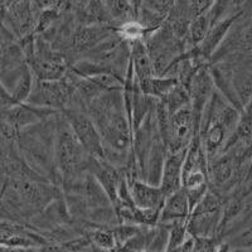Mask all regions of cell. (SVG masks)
Here are the masks:
<instances>
[{
	"mask_svg": "<svg viewBox=\"0 0 252 252\" xmlns=\"http://www.w3.org/2000/svg\"><path fill=\"white\" fill-rule=\"evenodd\" d=\"M86 110L102 139L103 160L124 172L132 155L134 135L124 106L123 90L101 92Z\"/></svg>",
	"mask_w": 252,
	"mask_h": 252,
	"instance_id": "6da1fadb",
	"label": "cell"
},
{
	"mask_svg": "<svg viewBox=\"0 0 252 252\" xmlns=\"http://www.w3.org/2000/svg\"><path fill=\"white\" fill-rule=\"evenodd\" d=\"M57 115L18 132L15 148L28 168L60 187L55 165Z\"/></svg>",
	"mask_w": 252,
	"mask_h": 252,
	"instance_id": "7a4b0ae2",
	"label": "cell"
},
{
	"mask_svg": "<svg viewBox=\"0 0 252 252\" xmlns=\"http://www.w3.org/2000/svg\"><path fill=\"white\" fill-rule=\"evenodd\" d=\"M91 157L71 130L63 115H57L55 165L61 189L89 172Z\"/></svg>",
	"mask_w": 252,
	"mask_h": 252,
	"instance_id": "3957f363",
	"label": "cell"
},
{
	"mask_svg": "<svg viewBox=\"0 0 252 252\" xmlns=\"http://www.w3.org/2000/svg\"><path fill=\"white\" fill-rule=\"evenodd\" d=\"M145 46L157 77L168 75L174 63L187 52L186 42L178 39L166 23L145 40Z\"/></svg>",
	"mask_w": 252,
	"mask_h": 252,
	"instance_id": "277c9868",
	"label": "cell"
},
{
	"mask_svg": "<svg viewBox=\"0 0 252 252\" xmlns=\"http://www.w3.org/2000/svg\"><path fill=\"white\" fill-rule=\"evenodd\" d=\"M61 114L90 157L103 159L102 139L83 103L73 96L68 107Z\"/></svg>",
	"mask_w": 252,
	"mask_h": 252,
	"instance_id": "5b68a950",
	"label": "cell"
},
{
	"mask_svg": "<svg viewBox=\"0 0 252 252\" xmlns=\"http://www.w3.org/2000/svg\"><path fill=\"white\" fill-rule=\"evenodd\" d=\"M223 202V198L209 189L203 199L190 211L187 220L189 235L192 237H220Z\"/></svg>",
	"mask_w": 252,
	"mask_h": 252,
	"instance_id": "8992f818",
	"label": "cell"
},
{
	"mask_svg": "<svg viewBox=\"0 0 252 252\" xmlns=\"http://www.w3.org/2000/svg\"><path fill=\"white\" fill-rule=\"evenodd\" d=\"M27 62L35 80L39 81L62 80L69 69V63L66 57L38 34H35L33 55Z\"/></svg>",
	"mask_w": 252,
	"mask_h": 252,
	"instance_id": "52a82bcc",
	"label": "cell"
},
{
	"mask_svg": "<svg viewBox=\"0 0 252 252\" xmlns=\"http://www.w3.org/2000/svg\"><path fill=\"white\" fill-rule=\"evenodd\" d=\"M38 13L35 1H0V23L15 40L35 34Z\"/></svg>",
	"mask_w": 252,
	"mask_h": 252,
	"instance_id": "ba28073f",
	"label": "cell"
},
{
	"mask_svg": "<svg viewBox=\"0 0 252 252\" xmlns=\"http://www.w3.org/2000/svg\"><path fill=\"white\" fill-rule=\"evenodd\" d=\"M73 94L75 87L66 76L58 81L35 80L27 103L62 112L68 107Z\"/></svg>",
	"mask_w": 252,
	"mask_h": 252,
	"instance_id": "9c48e42d",
	"label": "cell"
},
{
	"mask_svg": "<svg viewBox=\"0 0 252 252\" xmlns=\"http://www.w3.org/2000/svg\"><path fill=\"white\" fill-rule=\"evenodd\" d=\"M198 136L190 105L170 115L164 144L169 153L184 152L188 149L193 139Z\"/></svg>",
	"mask_w": 252,
	"mask_h": 252,
	"instance_id": "30bf717a",
	"label": "cell"
},
{
	"mask_svg": "<svg viewBox=\"0 0 252 252\" xmlns=\"http://www.w3.org/2000/svg\"><path fill=\"white\" fill-rule=\"evenodd\" d=\"M188 92L195 127H197L198 135H199L202 116H203L204 110L212 98L213 94H215V85H213L212 76L209 72V64L198 69L197 73L193 76L188 86Z\"/></svg>",
	"mask_w": 252,
	"mask_h": 252,
	"instance_id": "8fae6325",
	"label": "cell"
},
{
	"mask_svg": "<svg viewBox=\"0 0 252 252\" xmlns=\"http://www.w3.org/2000/svg\"><path fill=\"white\" fill-rule=\"evenodd\" d=\"M57 114L58 112L53 111V110L33 106L27 102L18 103L12 109L0 112V123L8 126L9 129L18 134L29 126L47 120Z\"/></svg>",
	"mask_w": 252,
	"mask_h": 252,
	"instance_id": "7c38bea8",
	"label": "cell"
},
{
	"mask_svg": "<svg viewBox=\"0 0 252 252\" xmlns=\"http://www.w3.org/2000/svg\"><path fill=\"white\" fill-rule=\"evenodd\" d=\"M44 236L27 224L0 220V246L39 249L47 242Z\"/></svg>",
	"mask_w": 252,
	"mask_h": 252,
	"instance_id": "4fadbf2b",
	"label": "cell"
},
{
	"mask_svg": "<svg viewBox=\"0 0 252 252\" xmlns=\"http://www.w3.org/2000/svg\"><path fill=\"white\" fill-rule=\"evenodd\" d=\"M242 12H244V8L238 10V12L229 14L228 17L223 18V19L215 23L209 28L203 42L197 48L193 49L197 53L198 57H201L204 62H207L209 64V62H211L212 57L215 56V53L222 46L224 40H226L227 35L231 32V29H232L233 24L237 22L238 18L242 14Z\"/></svg>",
	"mask_w": 252,
	"mask_h": 252,
	"instance_id": "5bb4252c",
	"label": "cell"
},
{
	"mask_svg": "<svg viewBox=\"0 0 252 252\" xmlns=\"http://www.w3.org/2000/svg\"><path fill=\"white\" fill-rule=\"evenodd\" d=\"M89 172L96 178L102 189L106 192L107 197L110 198L112 206L116 204L118 201V190L121 182L125 179L124 173L116 169L115 166L107 163L103 159H96L91 157L89 165Z\"/></svg>",
	"mask_w": 252,
	"mask_h": 252,
	"instance_id": "9a60e30c",
	"label": "cell"
},
{
	"mask_svg": "<svg viewBox=\"0 0 252 252\" xmlns=\"http://www.w3.org/2000/svg\"><path fill=\"white\" fill-rule=\"evenodd\" d=\"M127 186L136 208L144 211H161L165 197L159 187L152 186L141 179L129 182Z\"/></svg>",
	"mask_w": 252,
	"mask_h": 252,
	"instance_id": "2e32d148",
	"label": "cell"
},
{
	"mask_svg": "<svg viewBox=\"0 0 252 252\" xmlns=\"http://www.w3.org/2000/svg\"><path fill=\"white\" fill-rule=\"evenodd\" d=\"M186 153L187 150L177 153L168 152L165 163H164L161 181L159 184V188L161 189L165 198L182 189V172H183Z\"/></svg>",
	"mask_w": 252,
	"mask_h": 252,
	"instance_id": "e0dca14e",
	"label": "cell"
},
{
	"mask_svg": "<svg viewBox=\"0 0 252 252\" xmlns=\"http://www.w3.org/2000/svg\"><path fill=\"white\" fill-rule=\"evenodd\" d=\"M189 215H190V208H189L188 198L184 189L182 188L165 198L160 211L159 223L170 224L174 222H184L188 220Z\"/></svg>",
	"mask_w": 252,
	"mask_h": 252,
	"instance_id": "ac0fdd59",
	"label": "cell"
},
{
	"mask_svg": "<svg viewBox=\"0 0 252 252\" xmlns=\"http://www.w3.org/2000/svg\"><path fill=\"white\" fill-rule=\"evenodd\" d=\"M229 63V62H228ZM232 83L244 109L252 100V68L250 63H232Z\"/></svg>",
	"mask_w": 252,
	"mask_h": 252,
	"instance_id": "d6986e66",
	"label": "cell"
},
{
	"mask_svg": "<svg viewBox=\"0 0 252 252\" xmlns=\"http://www.w3.org/2000/svg\"><path fill=\"white\" fill-rule=\"evenodd\" d=\"M130 62H131L132 71L138 82L154 77L153 64L150 61L149 53L146 49L145 42H134L130 43Z\"/></svg>",
	"mask_w": 252,
	"mask_h": 252,
	"instance_id": "ffe728a7",
	"label": "cell"
},
{
	"mask_svg": "<svg viewBox=\"0 0 252 252\" xmlns=\"http://www.w3.org/2000/svg\"><path fill=\"white\" fill-rule=\"evenodd\" d=\"M114 28L120 24L135 20L136 18V1L129 0H107L103 1Z\"/></svg>",
	"mask_w": 252,
	"mask_h": 252,
	"instance_id": "44dd1931",
	"label": "cell"
},
{
	"mask_svg": "<svg viewBox=\"0 0 252 252\" xmlns=\"http://www.w3.org/2000/svg\"><path fill=\"white\" fill-rule=\"evenodd\" d=\"M138 82V81H136ZM177 78L173 77H154L145 80L143 82H138V86L140 91L144 94L149 96V97L155 98V100H161L169 91H172L175 86L178 85Z\"/></svg>",
	"mask_w": 252,
	"mask_h": 252,
	"instance_id": "7402d4cb",
	"label": "cell"
},
{
	"mask_svg": "<svg viewBox=\"0 0 252 252\" xmlns=\"http://www.w3.org/2000/svg\"><path fill=\"white\" fill-rule=\"evenodd\" d=\"M82 235L87 237L90 244L94 249L105 252L116 251V241H115L114 232L111 228L105 227H86L83 229Z\"/></svg>",
	"mask_w": 252,
	"mask_h": 252,
	"instance_id": "603a6c76",
	"label": "cell"
},
{
	"mask_svg": "<svg viewBox=\"0 0 252 252\" xmlns=\"http://www.w3.org/2000/svg\"><path fill=\"white\" fill-rule=\"evenodd\" d=\"M211 27H212V24H211L208 12L204 13L203 15L195 18V19H193L190 22L186 37L187 52L195 49L203 42V39L206 38L207 33H208Z\"/></svg>",
	"mask_w": 252,
	"mask_h": 252,
	"instance_id": "cb8c5ba5",
	"label": "cell"
},
{
	"mask_svg": "<svg viewBox=\"0 0 252 252\" xmlns=\"http://www.w3.org/2000/svg\"><path fill=\"white\" fill-rule=\"evenodd\" d=\"M164 106V109L168 111V114L172 115L177 112L178 110L183 109L190 105V98H189L188 90L181 83H178L177 86L169 91L164 96L161 100H158Z\"/></svg>",
	"mask_w": 252,
	"mask_h": 252,
	"instance_id": "d4e9b609",
	"label": "cell"
},
{
	"mask_svg": "<svg viewBox=\"0 0 252 252\" xmlns=\"http://www.w3.org/2000/svg\"><path fill=\"white\" fill-rule=\"evenodd\" d=\"M116 34L126 42V43H134V42H145L150 34L145 28L139 23L138 20H130L126 23L120 24L115 28Z\"/></svg>",
	"mask_w": 252,
	"mask_h": 252,
	"instance_id": "484cf974",
	"label": "cell"
},
{
	"mask_svg": "<svg viewBox=\"0 0 252 252\" xmlns=\"http://www.w3.org/2000/svg\"><path fill=\"white\" fill-rule=\"evenodd\" d=\"M165 226H168V231H169V241H168L166 252L181 246L184 241L190 236L188 233V229H187V220H184V222H174V223L165 224Z\"/></svg>",
	"mask_w": 252,
	"mask_h": 252,
	"instance_id": "4316f807",
	"label": "cell"
},
{
	"mask_svg": "<svg viewBox=\"0 0 252 252\" xmlns=\"http://www.w3.org/2000/svg\"><path fill=\"white\" fill-rule=\"evenodd\" d=\"M141 227L144 226L127 223H120L116 227H114V228H112V232H114L115 241H116V250L120 249V247L124 246L127 241L131 240V238L140 231Z\"/></svg>",
	"mask_w": 252,
	"mask_h": 252,
	"instance_id": "83f0119b",
	"label": "cell"
},
{
	"mask_svg": "<svg viewBox=\"0 0 252 252\" xmlns=\"http://www.w3.org/2000/svg\"><path fill=\"white\" fill-rule=\"evenodd\" d=\"M222 242L220 237H194L193 252H217Z\"/></svg>",
	"mask_w": 252,
	"mask_h": 252,
	"instance_id": "f1b7e54d",
	"label": "cell"
},
{
	"mask_svg": "<svg viewBox=\"0 0 252 252\" xmlns=\"http://www.w3.org/2000/svg\"><path fill=\"white\" fill-rule=\"evenodd\" d=\"M212 4L213 1H211V0H193V1H188L190 19H195V18L201 17L204 13L208 12Z\"/></svg>",
	"mask_w": 252,
	"mask_h": 252,
	"instance_id": "f546056e",
	"label": "cell"
},
{
	"mask_svg": "<svg viewBox=\"0 0 252 252\" xmlns=\"http://www.w3.org/2000/svg\"><path fill=\"white\" fill-rule=\"evenodd\" d=\"M15 105H18L15 98L13 97L12 94H9L8 90H6L5 87L1 85V82H0V112L12 109Z\"/></svg>",
	"mask_w": 252,
	"mask_h": 252,
	"instance_id": "4dcf8cb0",
	"label": "cell"
},
{
	"mask_svg": "<svg viewBox=\"0 0 252 252\" xmlns=\"http://www.w3.org/2000/svg\"><path fill=\"white\" fill-rule=\"evenodd\" d=\"M193 245H194V237L189 236L181 246H178L177 249L172 250L169 252H193Z\"/></svg>",
	"mask_w": 252,
	"mask_h": 252,
	"instance_id": "1f68e13d",
	"label": "cell"
},
{
	"mask_svg": "<svg viewBox=\"0 0 252 252\" xmlns=\"http://www.w3.org/2000/svg\"><path fill=\"white\" fill-rule=\"evenodd\" d=\"M0 252H38L35 249H23V247L0 246Z\"/></svg>",
	"mask_w": 252,
	"mask_h": 252,
	"instance_id": "d6a6232c",
	"label": "cell"
},
{
	"mask_svg": "<svg viewBox=\"0 0 252 252\" xmlns=\"http://www.w3.org/2000/svg\"><path fill=\"white\" fill-rule=\"evenodd\" d=\"M231 251H232V247L229 246V244L227 242V241H223L217 250V252H231Z\"/></svg>",
	"mask_w": 252,
	"mask_h": 252,
	"instance_id": "836d02e7",
	"label": "cell"
},
{
	"mask_svg": "<svg viewBox=\"0 0 252 252\" xmlns=\"http://www.w3.org/2000/svg\"><path fill=\"white\" fill-rule=\"evenodd\" d=\"M245 157L247 158V159H252V140H251V144H250L249 149L246 150V154H245Z\"/></svg>",
	"mask_w": 252,
	"mask_h": 252,
	"instance_id": "e575fe53",
	"label": "cell"
},
{
	"mask_svg": "<svg viewBox=\"0 0 252 252\" xmlns=\"http://www.w3.org/2000/svg\"><path fill=\"white\" fill-rule=\"evenodd\" d=\"M231 252H252V250H246V249H232Z\"/></svg>",
	"mask_w": 252,
	"mask_h": 252,
	"instance_id": "d590c367",
	"label": "cell"
},
{
	"mask_svg": "<svg viewBox=\"0 0 252 252\" xmlns=\"http://www.w3.org/2000/svg\"><path fill=\"white\" fill-rule=\"evenodd\" d=\"M3 187H4V179H0V195H1V192H3Z\"/></svg>",
	"mask_w": 252,
	"mask_h": 252,
	"instance_id": "8d00e7d4",
	"label": "cell"
},
{
	"mask_svg": "<svg viewBox=\"0 0 252 252\" xmlns=\"http://www.w3.org/2000/svg\"><path fill=\"white\" fill-rule=\"evenodd\" d=\"M136 252H148V251H136Z\"/></svg>",
	"mask_w": 252,
	"mask_h": 252,
	"instance_id": "74e56055",
	"label": "cell"
},
{
	"mask_svg": "<svg viewBox=\"0 0 252 252\" xmlns=\"http://www.w3.org/2000/svg\"><path fill=\"white\" fill-rule=\"evenodd\" d=\"M251 68H252V62H251Z\"/></svg>",
	"mask_w": 252,
	"mask_h": 252,
	"instance_id": "f35d334b",
	"label": "cell"
},
{
	"mask_svg": "<svg viewBox=\"0 0 252 252\" xmlns=\"http://www.w3.org/2000/svg\"><path fill=\"white\" fill-rule=\"evenodd\" d=\"M251 164H252V163H251Z\"/></svg>",
	"mask_w": 252,
	"mask_h": 252,
	"instance_id": "ab89813d",
	"label": "cell"
}]
</instances>
